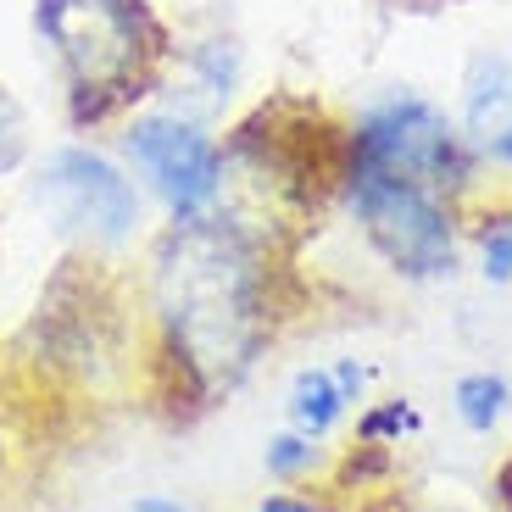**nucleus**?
Returning <instances> with one entry per match:
<instances>
[{
	"instance_id": "0eeeda50",
	"label": "nucleus",
	"mask_w": 512,
	"mask_h": 512,
	"mask_svg": "<svg viewBox=\"0 0 512 512\" xmlns=\"http://www.w3.org/2000/svg\"><path fill=\"white\" fill-rule=\"evenodd\" d=\"M351 401L340 396V384H334L329 368H301L290 384V423L301 429L307 440H323L334 423L346 418Z\"/></svg>"
},
{
	"instance_id": "f03ea898",
	"label": "nucleus",
	"mask_w": 512,
	"mask_h": 512,
	"mask_svg": "<svg viewBox=\"0 0 512 512\" xmlns=\"http://www.w3.org/2000/svg\"><path fill=\"white\" fill-rule=\"evenodd\" d=\"M34 201L62 234L84 245L117 251L140 234L145 190L123 167V156H106L95 145H56L34 167Z\"/></svg>"
},
{
	"instance_id": "9b49d317",
	"label": "nucleus",
	"mask_w": 512,
	"mask_h": 512,
	"mask_svg": "<svg viewBox=\"0 0 512 512\" xmlns=\"http://www.w3.org/2000/svg\"><path fill=\"white\" fill-rule=\"evenodd\" d=\"M17 156H23V117H17V106L0 90V173H6Z\"/></svg>"
},
{
	"instance_id": "ddd939ff",
	"label": "nucleus",
	"mask_w": 512,
	"mask_h": 512,
	"mask_svg": "<svg viewBox=\"0 0 512 512\" xmlns=\"http://www.w3.org/2000/svg\"><path fill=\"white\" fill-rule=\"evenodd\" d=\"M329 373H334V384H340V396H346V401H357V396H362V384H368V373H362L351 357H346V362H334Z\"/></svg>"
},
{
	"instance_id": "f257e3e1",
	"label": "nucleus",
	"mask_w": 512,
	"mask_h": 512,
	"mask_svg": "<svg viewBox=\"0 0 512 512\" xmlns=\"http://www.w3.org/2000/svg\"><path fill=\"white\" fill-rule=\"evenodd\" d=\"M34 34L62 67L78 128L140 95L134 84L151 78V56L162 51V28L145 0H34Z\"/></svg>"
},
{
	"instance_id": "f8f14e48",
	"label": "nucleus",
	"mask_w": 512,
	"mask_h": 512,
	"mask_svg": "<svg viewBox=\"0 0 512 512\" xmlns=\"http://www.w3.org/2000/svg\"><path fill=\"white\" fill-rule=\"evenodd\" d=\"M128 512H195L190 501H179L173 490H145V496L128 501Z\"/></svg>"
},
{
	"instance_id": "9d476101",
	"label": "nucleus",
	"mask_w": 512,
	"mask_h": 512,
	"mask_svg": "<svg viewBox=\"0 0 512 512\" xmlns=\"http://www.w3.org/2000/svg\"><path fill=\"white\" fill-rule=\"evenodd\" d=\"M479 262H485V279H496V284L512 279V212L485 223V234H479Z\"/></svg>"
},
{
	"instance_id": "423d86ee",
	"label": "nucleus",
	"mask_w": 512,
	"mask_h": 512,
	"mask_svg": "<svg viewBox=\"0 0 512 512\" xmlns=\"http://www.w3.org/2000/svg\"><path fill=\"white\" fill-rule=\"evenodd\" d=\"M468 140L512 162V56H479L468 73Z\"/></svg>"
},
{
	"instance_id": "7ed1b4c3",
	"label": "nucleus",
	"mask_w": 512,
	"mask_h": 512,
	"mask_svg": "<svg viewBox=\"0 0 512 512\" xmlns=\"http://www.w3.org/2000/svg\"><path fill=\"white\" fill-rule=\"evenodd\" d=\"M117 156L140 179L145 195L162 201L173 223L206 218L223 195V151L195 117L173 112V106H151L134 112L117 134Z\"/></svg>"
},
{
	"instance_id": "39448f33",
	"label": "nucleus",
	"mask_w": 512,
	"mask_h": 512,
	"mask_svg": "<svg viewBox=\"0 0 512 512\" xmlns=\"http://www.w3.org/2000/svg\"><path fill=\"white\" fill-rule=\"evenodd\" d=\"M351 167H373V173H396V179H418L429 190H457L468 173V151L462 134L446 123V112H435L418 95L373 106L357 123L351 140Z\"/></svg>"
},
{
	"instance_id": "1a4fd4ad",
	"label": "nucleus",
	"mask_w": 512,
	"mask_h": 512,
	"mask_svg": "<svg viewBox=\"0 0 512 512\" xmlns=\"http://www.w3.org/2000/svg\"><path fill=\"white\" fill-rule=\"evenodd\" d=\"M312 462H318V446H312L301 429H295V435H273L268 451H262V468H268L273 479H284V485L301 479V474H312Z\"/></svg>"
},
{
	"instance_id": "4468645a",
	"label": "nucleus",
	"mask_w": 512,
	"mask_h": 512,
	"mask_svg": "<svg viewBox=\"0 0 512 512\" xmlns=\"http://www.w3.org/2000/svg\"><path fill=\"white\" fill-rule=\"evenodd\" d=\"M256 512H318L307 496H290V490H273V496H262V507Z\"/></svg>"
},
{
	"instance_id": "20e7f679",
	"label": "nucleus",
	"mask_w": 512,
	"mask_h": 512,
	"mask_svg": "<svg viewBox=\"0 0 512 512\" xmlns=\"http://www.w3.org/2000/svg\"><path fill=\"white\" fill-rule=\"evenodd\" d=\"M351 212L373 251L407 279H435L457 262V229H451V206L440 190L396 173H373L351 167Z\"/></svg>"
},
{
	"instance_id": "6e6552de",
	"label": "nucleus",
	"mask_w": 512,
	"mask_h": 512,
	"mask_svg": "<svg viewBox=\"0 0 512 512\" xmlns=\"http://www.w3.org/2000/svg\"><path fill=\"white\" fill-rule=\"evenodd\" d=\"M451 401H457V418L474 429V435H490L501 418H507V379L501 373H468V379H457V390H451Z\"/></svg>"
}]
</instances>
